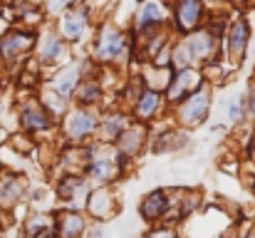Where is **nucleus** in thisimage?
Here are the masks:
<instances>
[{
	"instance_id": "obj_1",
	"label": "nucleus",
	"mask_w": 255,
	"mask_h": 238,
	"mask_svg": "<svg viewBox=\"0 0 255 238\" xmlns=\"http://www.w3.org/2000/svg\"><path fill=\"white\" fill-rule=\"evenodd\" d=\"M213 50H216V35L213 32H198V35H193L183 42L178 57L181 60H186V57L188 60H201V57L211 55Z\"/></svg>"
},
{
	"instance_id": "obj_2",
	"label": "nucleus",
	"mask_w": 255,
	"mask_h": 238,
	"mask_svg": "<svg viewBox=\"0 0 255 238\" xmlns=\"http://www.w3.org/2000/svg\"><path fill=\"white\" fill-rule=\"evenodd\" d=\"M208 112V92L206 89H198L193 94L186 97V102L181 104V117L186 124H198Z\"/></svg>"
},
{
	"instance_id": "obj_3",
	"label": "nucleus",
	"mask_w": 255,
	"mask_h": 238,
	"mask_svg": "<svg viewBox=\"0 0 255 238\" xmlns=\"http://www.w3.org/2000/svg\"><path fill=\"white\" fill-rule=\"evenodd\" d=\"M201 20V2L198 0H178L176 2V22H178V30L188 32L198 25Z\"/></svg>"
},
{
	"instance_id": "obj_4",
	"label": "nucleus",
	"mask_w": 255,
	"mask_h": 238,
	"mask_svg": "<svg viewBox=\"0 0 255 238\" xmlns=\"http://www.w3.org/2000/svg\"><path fill=\"white\" fill-rule=\"evenodd\" d=\"M85 224L77 214L72 211H65V214H57V221H55V236L57 238H77L82 234Z\"/></svg>"
},
{
	"instance_id": "obj_5",
	"label": "nucleus",
	"mask_w": 255,
	"mask_h": 238,
	"mask_svg": "<svg viewBox=\"0 0 255 238\" xmlns=\"http://www.w3.org/2000/svg\"><path fill=\"white\" fill-rule=\"evenodd\" d=\"M94 129H97V119H94V114L87 112V109H77V112L70 117V122H67V132H70V137H75V139L85 137V134L94 132Z\"/></svg>"
},
{
	"instance_id": "obj_6",
	"label": "nucleus",
	"mask_w": 255,
	"mask_h": 238,
	"mask_svg": "<svg viewBox=\"0 0 255 238\" xmlns=\"http://www.w3.org/2000/svg\"><path fill=\"white\" fill-rule=\"evenodd\" d=\"M166 209H169V201H166V194L164 191H154V194H149L141 201V216L146 221H156L159 216H164Z\"/></svg>"
},
{
	"instance_id": "obj_7",
	"label": "nucleus",
	"mask_w": 255,
	"mask_h": 238,
	"mask_svg": "<svg viewBox=\"0 0 255 238\" xmlns=\"http://www.w3.org/2000/svg\"><path fill=\"white\" fill-rule=\"evenodd\" d=\"M122 47H124L122 35L109 27V30H104V35H102V40H99V45H97V55H99L102 60H112L114 55L122 52Z\"/></svg>"
},
{
	"instance_id": "obj_8",
	"label": "nucleus",
	"mask_w": 255,
	"mask_h": 238,
	"mask_svg": "<svg viewBox=\"0 0 255 238\" xmlns=\"http://www.w3.org/2000/svg\"><path fill=\"white\" fill-rule=\"evenodd\" d=\"M32 45V35H25V32H10L0 40V55L2 57H12L22 50H27Z\"/></svg>"
},
{
	"instance_id": "obj_9",
	"label": "nucleus",
	"mask_w": 255,
	"mask_h": 238,
	"mask_svg": "<svg viewBox=\"0 0 255 238\" xmlns=\"http://www.w3.org/2000/svg\"><path fill=\"white\" fill-rule=\"evenodd\" d=\"M196 82H198V75H196L193 70H183V72H178V77H176V82H173V87L169 89V97L173 99V102H178V99L193 94Z\"/></svg>"
},
{
	"instance_id": "obj_10",
	"label": "nucleus",
	"mask_w": 255,
	"mask_h": 238,
	"mask_svg": "<svg viewBox=\"0 0 255 238\" xmlns=\"http://www.w3.org/2000/svg\"><path fill=\"white\" fill-rule=\"evenodd\" d=\"M22 124L27 129H45V127H50V117L45 114V109L40 104H25V109H22Z\"/></svg>"
},
{
	"instance_id": "obj_11",
	"label": "nucleus",
	"mask_w": 255,
	"mask_h": 238,
	"mask_svg": "<svg viewBox=\"0 0 255 238\" xmlns=\"http://www.w3.org/2000/svg\"><path fill=\"white\" fill-rule=\"evenodd\" d=\"M117 164H119V161H114V157L92 159V164H89V174H92L94 181H109V179L117 174Z\"/></svg>"
},
{
	"instance_id": "obj_12",
	"label": "nucleus",
	"mask_w": 255,
	"mask_h": 238,
	"mask_svg": "<svg viewBox=\"0 0 255 238\" xmlns=\"http://www.w3.org/2000/svg\"><path fill=\"white\" fill-rule=\"evenodd\" d=\"M246 42H248V22L238 20L231 27V57L238 60L243 55V50H246Z\"/></svg>"
},
{
	"instance_id": "obj_13",
	"label": "nucleus",
	"mask_w": 255,
	"mask_h": 238,
	"mask_svg": "<svg viewBox=\"0 0 255 238\" xmlns=\"http://www.w3.org/2000/svg\"><path fill=\"white\" fill-rule=\"evenodd\" d=\"M22 194V179H2L0 184V201L2 204H15Z\"/></svg>"
},
{
	"instance_id": "obj_14",
	"label": "nucleus",
	"mask_w": 255,
	"mask_h": 238,
	"mask_svg": "<svg viewBox=\"0 0 255 238\" xmlns=\"http://www.w3.org/2000/svg\"><path fill=\"white\" fill-rule=\"evenodd\" d=\"M139 22H141L144 30H146V27H154V25H161V22H164V5H161V2H149V5L144 7Z\"/></svg>"
},
{
	"instance_id": "obj_15",
	"label": "nucleus",
	"mask_w": 255,
	"mask_h": 238,
	"mask_svg": "<svg viewBox=\"0 0 255 238\" xmlns=\"http://www.w3.org/2000/svg\"><path fill=\"white\" fill-rule=\"evenodd\" d=\"M156 109H159V94H156L154 89L144 92V94L139 97V102H136V112H139V117H151Z\"/></svg>"
},
{
	"instance_id": "obj_16",
	"label": "nucleus",
	"mask_w": 255,
	"mask_h": 238,
	"mask_svg": "<svg viewBox=\"0 0 255 238\" xmlns=\"http://www.w3.org/2000/svg\"><path fill=\"white\" fill-rule=\"evenodd\" d=\"M85 30V12H72L65 17V35L70 40H77Z\"/></svg>"
},
{
	"instance_id": "obj_17",
	"label": "nucleus",
	"mask_w": 255,
	"mask_h": 238,
	"mask_svg": "<svg viewBox=\"0 0 255 238\" xmlns=\"http://www.w3.org/2000/svg\"><path fill=\"white\" fill-rule=\"evenodd\" d=\"M75 87H77V70L70 67L65 75L57 77V89H60V94H72Z\"/></svg>"
},
{
	"instance_id": "obj_18",
	"label": "nucleus",
	"mask_w": 255,
	"mask_h": 238,
	"mask_svg": "<svg viewBox=\"0 0 255 238\" xmlns=\"http://www.w3.org/2000/svg\"><path fill=\"white\" fill-rule=\"evenodd\" d=\"M62 55V42H57L55 37H50L45 42V50H42V62H52L55 57Z\"/></svg>"
},
{
	"instance_id": "obj_19",
	"label": "nucleus",
	"mask_w": 255,
	"mask_h": 238,
	"mask_svg": "<svg viewBox=\"0 0 255 238\" xmlns=\"http://www.w3.org/2000/svg\"><path fill=\"white\" fill-rule=\"evenodd\" d=\"M65 5H70V0H50V10H52V12L62 10Z\"/></svg>"
},
{
	"instance_id": "obj_20",
	"label": "nucleus",
	"mask_w": 255,
	"mask_h": 238,
	"mask_svg": "<svg viewBox=\"0 0 255 238\" xmlns=\"http://www.w3.org/2000/svg\"><path fill=\"white\" fill-rule=\"evenodd\" d=\"M151 238H173V231L171 229H159V231H154Z\"/></svg>"
},
{
	"instance_id": "obj_21",
	"label": "nucleus",
	"mask_w": 255,
	"mask_h": 238,
	"mask_svg": "<svg viewBox=\"0 0 255 238\" xmlns=\"http://www.w3.org/2000/svg\"><path fill=\"white\" fill-rule=\"evenodd\" d=\"M248 109L255 114V87H251V102H248Z\"/></svg>"
},
{
	"instance_id": "obj_22",
	"label": "nucleus",
	"mask_w": 255,
	"mask_h": 238,
	"mask_svg": "<svg viewBox=\"0 0 255 238\" xmlns=\"http://www.w3.org/2000/svg\"><path fill=\"white\" fill-rule=\"evenodd\" d=\"M89 238H102V231H99V229H97V231H92V234H89Z\"/></svg>"
},
{
	"instance_id": "obj_23",
	"label": "nucleus",
	"mask_w": 255,
	"mask_h": 238,
	"mask_svg": "<svg viewBox=\"0 0 255 238\" xmlns=\"http://www.w3.org/2000/svg\"><path fill=\"white\" fill-rule=\"evenodd\" d=\"M248 238H255V234H253V236H248Z\"/></svg>"
}]
</instances>
